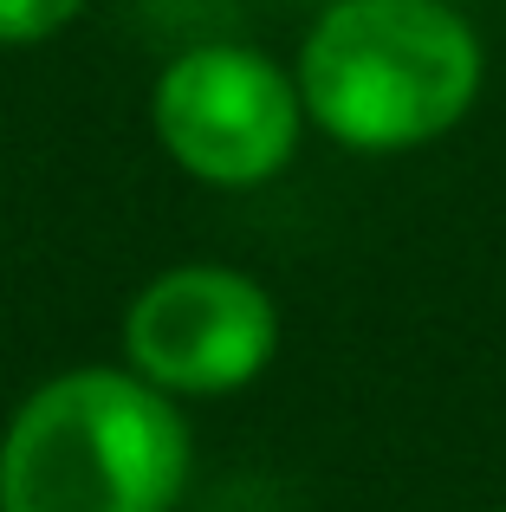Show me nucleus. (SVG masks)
<instances>
[{"mask_svg": "<svg viewBox=\"0 0 506 512\" xmlns=\"http://www.w3.org/2000/svg\"><path fill=\"white\" fill-rule=\"evenodd\" d=\"M279 350V305L241 266L182 260L124 305V370L182 396H234Z\"/></svg>", "mask_w": 506, "mask_h": 512, "instance_id": "nucleus-4", "label": "nucleus"}, {"mask_svg": "<svg viewBox=\"0 0 506 512\" xmlns=\"http://www.w3.org/2000/svg\"><path fill=\"white\" fill-rule=\"evenodd\" d=\"M150 130L182 175L208 188H260L292 169L305 137L299 78L266 52L208 39L156 72Z\"/></svg>", "mask_w": 506, "mask_h": 512, "instance_id": "nucleus-3", "label": "nucleus"}, {"mask_svg": "<svg viewBox=\"0 0 506 512\" xmlns=\"http://www.w3.org/2000/svg\"><path fill=\"white\" fill-rule=\"evenodd\" d=\"M189 474L182 402L124 363L46 376L0 435V512H176Z\"/></svg>", "mask_w": 506, "mask_h": 512, "instance_id": "nucleus-2", "label": "nucleus"}, {"mask_svg": "<svg viewBox=\"0 0 506 512\" xmlns=\"http://www.w3.org/2000/svg\"><path fill=\"white\" fill-rule=\"evenodd\" d=\"M305 124L338 150L396 156L442 143L487 78L481 33L448 0H331L292 59Z\"/></svg>", "mask_w": 506, "mask_h": 512, "instance_id": "nucleus-1", "label": "nucleus"}, {"mask_svg": "<svg viewBox=\"0 0 506 512\" xmlns=\"http://www.w3.org/2000/svg\"><path fill=\"white\" fill-rule=\"evenodd\" d=\"M494 512H506V506H494Z\"/></svg>", "mask_w": 506, "mask_h": 512, "instance_id": "nucleus-6", "label": "nucleus"}, {"mask_svg": "<svg viewBox=\"0 0 506 512\" xmlns=\"http://www.w3.org/2000/svg\"><path fill=\"white\" fill-rule=\"evenodd\" d=\"M85 13V0H0V46H39L65 33Z\"/></svg>", "mask_w": 506, "mask_h": 512, "instance_id": "nucleus-5", "label": "nucleus"}]
</instances>
